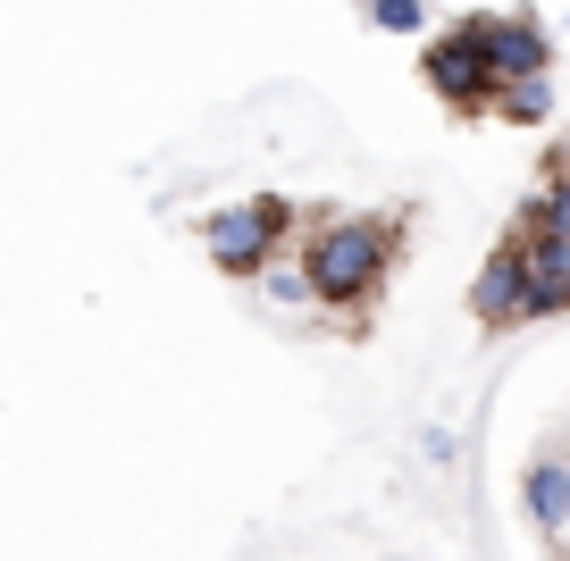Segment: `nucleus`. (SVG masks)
I'll use <instances>...</instances> for the list:
<instances>
[{"label":"nucleus","instance_id":"nucleus-1","mask_svg":"<svg viewBox=\"0 0 570 561\" xmlns=\"http://www.w3.org/2000/svg\"><path fill=\"white\" fill-rule=\"evenodd\" d=\"M311 235H294V260H303L311 277V302L320 311H361V302H377V285L394 277V260H403V227L394 218H303Z\"/></svg>","mask_w":570,"mask_h":561},{"label":"nucleus","instance_id":"nucleus-10","mask_svg":"<svg viewBox=\"0 0 570 561\" xmlns=\"http://www.w3.org/2000/svg\"><path fill=\"white\" fill-rule=\"evenodd\" d=\"M370 9V26H386V35H428V0H361Z\"/></svg>","mask_w":570,"mask_h":561},{"label":"nucleus","instance_id":"nucleus-4","mask_svg":"<svg viewBox=\"0 0 570 561\" xmlns=\"http://www.w3.org/2000/svg\"><path fill=\"white\" fill-rule=\"evenodd\" d=\"M420 68H428V85H436L445 109H462V118H487V109H495V76H487V59L470 51V35H436L420 51Z\"/></svg>","mask_w":570,"mask_h":561},{"label":"nucleus","instance_id":"nucleus-9","mask_svg":"<svg viewBox=\"0 0 570 561\" xmlns=\"http://www.w3.org/2000/svg\"><path fill=\"white\" fill-rule=\"evenodd\" d=\"M252 285H261V302H277V311H311V277H303V260H268Z\"/></svg>","mask_w":570,"mask_h":561},{"label":"nucleus","instance_id":"nucleus-7","mask_svg":"<svg viewBox=\"0 0 570 561\" xmlns=\"http://www.w3.org/2000/svg\"><path fill=\"white\" fill-rule=\"evenodd\" d=\"M512 235H520V244H529V235H562V244H570V176H546V185H537L529 210L512 218Z\"/></svg>","mask_w":570,"mask_h":561},{"label":"nucleus","instance_id":"nucleus-8","mask_svg":"<svg viewBox=\"0 0 570 561\" xmlns=\"http://www.w3.org/2000/svg\"><path fill=\"white\" fill-rule=\"evenodd\" d=\"M495 118H512V126H553V76H520V85H495Z\"/></svg>","mask_w":570,"mask_h":561},{"label":"nucleus","instance_id":"nucleus-12","mask_svg":"<svg viewBox=\"0 0 570 561\" xmlns=\"http://www.w3.org/2000/svg\"><path fill=\"white\" fill-rule=\"evenodd\" d=\"M562 311H570V268H562Z\"/></svg>","mask_w":570,"mask_h":561},{"label":"nucleus","instance_id":"nucleus-6","mask_svg":"<svg viewBox=\"0 0 570 561\" xmlns=\"http://www.w3.org/2000/svg\"><path fill=\"white\" fill-rule=\"evenodd\" d=\"M520 503H529V520L546 528H570V453H546V461H529V478H520Z\"/></svg>","mask_w":570,"mask_h":561},{"label":"nucleus","instance_id":"nucleus-5","mask_svg":"<svg viewBox=\"0 0 570 561\" xmlns=\"http://www.w3.org/2000/svg\"><path fill=\"white\" fill-rule=\"evenodd\" d=\"M520 302H529V260H520V244L503 235V244L487 252V268L470 277V311H479V327H520Z\"/></svg>","mask_w":570,"mask_h":561},{"label":"nucleus","instance_id":"nucleus-3","mask_svg":"<svg viewBox=\"0 0 570 561\" xmlns=\"http://www.w3.org/2000/svg\"><path fill=\"white\" fill-rule=\"evenodd\" d=\"M453 35H470V51L487 59L495 85H520V76H553V35L537 18H462Z\"/></svg>","mask_w":570,"mask_h":561},{"label":"nucleus","instance_id":"nucleus-13","mask_svg":"<svg viewBox=\"0 0 570 561\" xmlns=\"http://www.w3.org/2000/svg\"><path fill=\"white\" fill-rule=\"evenodd\" d=\"M562 26H570V18H562Z\"/></svg>","mask_w":570,"mask_h":561},{"label":"nucleus","instance_id":"nucleus-11","mask_svg":"<svg viewBox=\"0 0 570 561\" xmlns=\"http://www.w3.org/2000/svg\"><path fill=\"white\" fill-rule=\"evenodd\" d=\"M546 176H570V135H562V142L546 151Z\"/></svg>","mask_w":570,"mask_h":561},{"label":"nucleus","instance_id":"nucleus-2","mask_svg":"<svg viewBox=\"0 0 570 561\" xmlns=\"http://www.w3.org/2000/svg\"><path fill=\"white\" fill-rule=\"evenodd\" d=\"M294 227H303V210H294L285 194H252V201H227V210L202 218V244H210V260L227 268V277L252 285L268 260H285Z\"/></svg>","mask_w":570,"mask_h":561}]
</instances>
